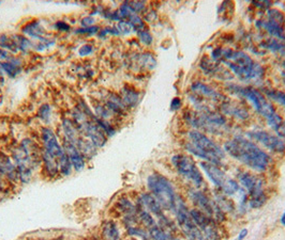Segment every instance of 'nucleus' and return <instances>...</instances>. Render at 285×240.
Returning a JSON list of instances; mask_svg holds the SVG:
<instances>
[{
  "instance_id": "nucleus-32",
  "label": "nucleus",
  "mask_w": 285,
  "mask_h": 240,
  "mask_svg": "<svg viewBox=\"0 0 285 240\" xmlns=\"http://www.w3.org/2000/svg\"><path fill=\"white\" fill-rule=\"evenodd\" d=\"M267 47L274 53L285 54V44L278 42L277 39H270V41H268Z\"/></svg>"
},
{
  "instance_id": "nucleus-37",
  "label": "nucleus",
  "mask_w": 285,
  "mask_h": 240,
  "mask_svg": "<svg viewBox=\"0 0 285 240\" xmlns=\"http://www.w3.org/2000/svg\"><path fill=\"white\" fill-rule=\"evenodd\" d=\"M181 107V101L180 98L175 97L172 102V110H178Z\"/></svg>"
},
{
  "instance_id": "nucleus-14",
  "label": "nucleus",
  "mask_w": 285,
  "mask_h": 240,
  "mask_svg": "<svg viewBox=\"0 0 285 240\" xmlns=\"http://www.w3.org/2000/svg\"><path fill=\"white\" fill-rule=\"evenodd\" d=\"M190 214L194 222L201 228L205 240H223L220 226L213 219L196 208H191Z\"/></svg>"
},
{
  "instance_id": "nucleus-22",
  "label": "nucleus",
  "mask_w": 285,
  "mask_h": 240,
  "mask_svg": "<svg viewBox=\"0 0 285 240\" xmlns=\"http://www.w3.org/2000/svg\"><path fill=\"white\" fill-rule=\"evenodd\" d=\"M62 129L65 134V140L73 144H76L78 139L81 138L80 131H78L76 125L72 121H70V119H65L62 124Z\"/></svg>"
},
{
  "instance_id": "nucleus-29",
  "label": "nucleus",
  "mask_w": 285,
  "mask_h": 240,
  "mask_svg": "<svg viewBox=\"0 0 285 240\" xmlns=\"http://www.w3.org/2000/svg\"><path fill=\"white\" fill-rule=\"evenodd\" d=\"M268 17H269L268 19H270V21L279 24L282 27H285V15L282 12L278 11V10H273V9L269 10Z\"/></svg>"
},
{
  "instance_id": "nucleus-33",
  "label": "nucleus",
  "mask_w": 285,
  "mask_h": 240,
  "mask_svg": "<svg viewBox=\"0 0 285 240\" xmlns=\"http://www.w3.org/2000/svg\"><path fill=\"white\" fill-rule=\"evenodd\" d=\"M133 29H134L133 26L129 22H119V24H118V26H117V30L119 31V33H122V34L131 33Z\"/></svg>"
},
{
  "instance_id": "nucleus-36",
  "label": "nucleus",
  "mask_w": 285,
  "mask_h": 240,
  "mask_svg": "<svg viewBox=\"0 0 285 240\" xmlns=\"http://www.w3.org/2000/svg\"><path fill=\"white\" fill-rule=\"evenodd\" d=\"M98 30H99V27H97V26H91V27H83V28H81V29H78L77 30V33H90V34H92V33H96Z\"/></svg>"
},
{
  "instance_id": "nucleus-1",
  "label": "nucleus",
  "mask_w": 285,
  "mask_h": 240,
  "mask_svg": "<svg viewBox=\"0 0 285 240\" xmlns=\"http://www.w3.org/2000/svg\"><path fill=\"white\" fill-rule=\"evenodd\" d=\"M224 152L243 166L255 172L267 171L272 158L252 140L243 137H234L224 143Z\"/></svg>"
},
{
  "instance_id": "nucleus-35",
  "label": "nucleus",
  "mask_w": 285,
  "mask_h": 240,
  "mask_svg": "<svg viewBox=\"0 0 285 240\" xmlns=\"http://www.w3.org/2000/svg\"><path fill=\"white\" fill-rule=\"evenodd\" d=\"M273 131L276 132L277 136L281 139H285V122L282 121L279 125L273 128Z\"/></svg>"
},
{
  "instance_id": "nucleus-40",
  "label": "nucleus",
  "mask_w": 285,
  "mask_h": 240,
  "mask_svg": "<svg viewBox=\"0 0 285 240\" xmlns=\"http://www.w3.org/2000/svg\"><path fill=\"white\" fill-rule=\"evenodd\" d=\"M91 51H92V47H91V46H88V45H85V46H83V47L81 48V51H80V53H81V55H87V54H89V53H91Z\"/></svg>"
},
{
  "instance_id": "nucleus-31",
  "label": "nucleus",
  "mask_w": 285,
  "mask_h": 240,
  "mask_svg": "<svg viewBox=\"0 0 285 240\" xmlns=\"http://www.w3.org/2000/svg\"><path fill=\"white\" fill-rule=\"evenodd\" d=\"M266 93L271 99H273L274 102H277L280 105L285 107V93L284 92L279 91V90H267Z\"/></svg>"
},
{
  "instance_id": "nucleus-3",
  "label": "nucleus",
  "mask_w": 285,
  "mask_h": 240,
  "mask_svg": "<svg viewBox=\"0 0 285 240\" xmlns=\"http://www.w3.org/2000/svg\"><path fill=\"white\" fill-rule=\"evenodd\" d=\"M183 145L186 152L201 158L203 162L222 167L225 159L224 149L204 133L199 131L189 132Z\"/></svg>"
},
{
  "instance_id": "nucleus-39",
  "label": "nucleus",
  "mask_w": 285,
  "mask_h": 240,
  "mask_svg": "<svg viewBox=\"0 0 285 240\" xmlns=\"http://www.w3.org/2000/svg\"><path fill=\"white\" fill-rule=\"evenodd\" d=\"M44 109H45V108H44V106H43V107L41 108V110H40V111H41V113H40V114H41V117H42L43 119H47L48 114H50V107L47 106L46 110H44Z\"/></svg>"
},
{
  "instance_id": "nucleus-45",
  "label": "nucleus",
  "mask_w": 285,
  "mask_h": 240,
  "mask_svg": "<svg viewBox=\"0 0 285 240\" xmlns=\"http://www.w3.org/2000/svg\"><path fill=\"white\" fill-rule=\"evenodd\" d=\"M283 80H284V84H285V72L283 73Z\"/></svg>"
},
{
  "instance_id": "nucleus-25",
  "label": "nucleus",
  "mask_w": 285,
  "mask_h": 240,
  "mask_svg": "<svg viewBox=\"0 0 285 240\" xmlns=\"http://www.w3.org/2000/svg\"><path fill=\"white\" fill-rule=\"evenodd\" d=\"M122 102L125 107H134L139 102V93L134 89L124 88L122 91Z\"/></svg>"
},
{
  "instance_id": "nucleus-28",
  "label": "nucleus",
  "mask_w": 285,
  "mask_h": 240,
  "mask_svg": "<svg viewBox=\"0 0 285 240\" xmlns=\"http://www.w3.org/2000/svg\"><path fill=\"white\" fill-rule=\"evenodd\" d=\"M148 233H149L150 240H170V238L173 237L168 232L164 231V229L158 224L149 228Z\"/></svg>"
},
{
  "instance_id": "nucleus-10",
  "label": "nucleus",
  "mask_w": 285,
  "mask_h": 240,
  "mask_svg": "<svg viewBox=\"0 0 285 240\" xmlns=\"http://www.w3.org/2000/svg\"><path fill=\"white\" fill-rule=\"evenodd\" d=\"M200 167L202 168L205 174L207 175L209 181L215 186L222 193L228 196H233L237 194L240 191V185L237 181L229 177L225 173L221 167L213 165L210 163L203 162L200 164Z\"/></svg>"
},
{
  "instance_id": "nucleus-7",
  "label": "nucleus",
  "mask_w": 285,
  "mask_h": 240,
  "mask_svg": "<svg viewBox=\"0 0 285 240\" xmlns=\"http://www.w3.org/2000/svg\"><path fill=\"white\" fill-rule=\"evenodd\" d=\"M239 185L248 194V205L251 208H261L266 204L268 196L265 192L263 179L250 171H241L238 174Z\"/></svg>"
},
{
  "instance_id": "nucleus-8",
  "label": "nucleus",
  "mask_w": 285,
  "mask_h": 240,
  "mask_svg": "<svg viewBox=\"0 0 285 240\" xmlns=\"http://www.w3.org/2000/svg\"><path fill=\"white\" fill-rule=\"evenodd\" d=\"M41 139L43 143V152L53 156L59 165V172L62 175L71 173L72 164L65 152L64 146L59 143L54 132L50 128H43L41 132Z\"/></svg>"
},
{
  "instance_id": "nucleus-18",
  "label": "nucleus",
  "mask_w": 285,
  "mask_h": 240,
  "mask_svg": "<svg viewBox=\"0 0 285 240\" xmlns=\"http://www.w3.org/2000/svg\"><path fill=\"white\" fill-rule=\"evenodd\" d=\"M0 65L10 77H14L21 72V62L13 58L11 54L2 49H0Z\"/></svg>"
},
{
  "instance_id": "nucleus-17",
  "label": "nucleus",
  "mask_w": 285,
  "mask_h": 240,
  "mask_svg": "<svg viewBox=\"0 0 285 240\" xmlns=\"http://www.w3.org/2000/svg\"><path fill=\"white\" fill-rule=\"evenodd\" d=\"M191 91L193 92V95L196 98H205V99H209V101H213L217 103L224 101V97L220 93H218L211 87L205 85V84H202V83L193 84L191 86Z\"/></svg>"
},
{
  "instance_id": "nucleus-27",
  "label": "nucleus",
  "mask_w": 285,
  "mask_h": 240,
  "mask_svg": "<svg viewBox=\"0 0 285 240\" xmlns=\"http://www.w3.org/2000/svg\"><path fill=\"white\" fill-rule=\"evenodd\" d=\"M103 235L106 240H120L119 228L115 222H107L103 227Z\"/></svg>"
},
{
  "instance_id": "nucleus-26",
  "label": "nucleus",
  "mask_w": 285,
  "mask_h": 240,
  "mask_svg": "<svg viewBox=\"0 0 285 240\" xmlns=\"http://www.w3.org/2000/svg\"><path fill=\"white\" fill-rule=\"evenodd\" d=\"M24 32L35 38L41 39V41H43L44 43H48L46 41V38L43 36V29L38 22H34L31 24H29L28 26H26L24 28Z\"/></svg>"
},
{
  "instance_id": "nucleus-19",
  "label": "nucleus",
  "mask_w": 285,
  "mask_h": 240,
  "mask_svg": "<svg viewBox=\"0 0 285 240\" xmlns=\"http://www.w3.org/2000/svg\"><path fill=\"white\" fill-rule=\"evenodd\" d=\"M64 148L69 159H70L72 167L76 170V171H81V170H83L85 167V158L82 156L80 151H78L76 145L65 140Z\"/></svg>"
},
{
  "instance_id": "nucleus-38",
  "label": "nucleus",
  "mask_w": 285,
  "mask_h": 240,
  "mask_svg": "<svg viewBox=\"0 0 285 240\" xmlns=\"http://www.w3.org/2000/svg\"><path fill=\"white\" fill-rule=\"evenodd\" d=\"M94 22V19L91 18V17H87V18H84L83 21H82V25L83 27H91V25L93 24Z\"/></svg>"
},
{
  "instance_id": "nucleus-30",
  "label": "nucleus",
  "mask_w": 285,
  "mask_h": 240,
  "mask_svg": "<svg viewBox=\"0 0 285 240\" xmlns=\"http://www.w3.org/2000/svg\"><path fill=\"white\" fill-rule=\"evenodd\" d=\"M139 63L145 68L151 69L155 65V60H154L153 56H151L150 54H144V55L140 56Z\"/></svg>"
},
{
  "instance_id": "nucleus-42",
  "label": "nucleus",
  "mask_w": 285,
  "mask_h": 240,
  "mask_svg": "<svg viewBox=\"0 0 285 240\" xmlns=\"http://www.w3.org/2000/svg\"><path fill=\"white\" fill-rule=\"evenodd\" d=\"M57 26H62L60 27L59 29H61V30H69V26L67 24H64V23H58Z\"/></svg>"
},
{
  "instance_id": "nucleus-44",
  "label": "nucleus",
  "mask_w": 285,
  "mask_h": 240,
  "mask_svg": "<svg viewBox=\"0 0 285 240\" xmlns=\"http://www.w3.org/2000/svg\"><path fill=\"white\" fill-rule=\"evenodd\" d=\"M170 240H181V239H180V238H178V237H176V235H175V236L171 237V238H170Z\"/></svg>"
},
{
  "instance_id": "nucleus-23",
  "label": "nucleus",
  "mask_w": 285,
  "mask_h": 240,
  "mask_svg": "<svg viewBox=\"0 0 285 240\" xmlns=\"http://www.w3.org/2000/svg\"><path fill=\"white\" fill-rule=\"evenodd\" d=\"M76 147L80 153L82 154V156L86 159V158H91L96 152H97V146L90 141L89 139H87L85 137H81L78 139V141L76 142Z\"/></svg>"
},
{
  "instance_id": "nucleus-24",
  "label": "nucleus",
  "mask_w": 285,
  "mask_h": 240,
  "mask_svg": "<svg viewBox=\"0 0 285 240\" xmlns=\"http://www.w3.org/2000/svg\"><path fill=\"white\" fill-rule=\"evenodd\" d=\"M260 25L272 36H276L278 38H285V28L280 26L279 24L268 19V21L260 22Z\"/></svg>"
},
{
  "instance_id": "nucleus-6",
  "label": "nucleus",
  "mask_w": 285,
  "mask_h": 240,
  "mask_svg": "<svg viewBox=\"0 0 285 240\" xmlns=\"http://www.w3.org/2000/svg\"><path fill=\"white\" fill-rule=\"evenodd\" d=\"M147 187L164 211H174L177 196L174 186L168 177L154 172L147 178Z\"/></svg>"
},
{
  "instance_id": "nucleus-4",
  "label": "nucleus",
  "mask_w": 285,
  "mask_h": 240,
  "mask_svg": "<svg viewBox=\"0 0 285 240\" xmlns=\"http://www.w3.org/2000/svg\"><path fill=\"white\" fill-rule=\"evenodd\" d=\"M13 159L19 179L28 182L34 170L42 162V149L30 139H26L19 143L13 151Z\"/></svg>"
},
{
  "instance_id": "nucleus-43",
  "label": "nucleus",
  "mask_w": 285,
  "mask_h": 240,
  "mask_svg": "<svg viewBox=\"0 0 285 240\" xmlns=\"http://www.w3.org/2000/svg\"><path fill=\"white\" fill-rule=\"evenodd\" d=\"M280 221H281L282 225H284V226H285V211H284V213H283V214H282V216H281Z\"/></svg>"
},
{
  "instance_id": "nucleus-15",
  "label": "nucleus",
  "mask_w": 285,
  "mask_h": 240,
  "mask_svg": "<svg viewBox=\"0 0 285 240\" xmlns=\"http://www.w3.org/2000/svg\"><path fill=\"white\" fill-rule=\"evenodd\" d=\"M249 137L255 140L258 143L264 147L268 148L269 151L274 153H283L285 152V140L274 136L265 131H254L249 133Z\"/></svg>"
},
{
  "instance_id": "nucleus-20",
  "label": "nucleus",
  "mask_w": 285,
  "mask_h": 240,
  "mask_svg": "<svg viewBox=\"0 0 285 240\" xmlns=\"http://www.w3.org/2000/svg\"><path fill=\"white\" fill-rule=\"evenodd\" d=\"M0 178H5L11 182L17 181L19 178L16 166L4 154H0Z\"/></svg>"
},
{
  "instance_id": "nucleus-11",
  "label": "nucleus",
  "mask_w": 285,
  "mask_h": 240,
  "mask_svg": "<svg viewBox=\"0 0 285 240\" xmlns=\"http://www.w3.org/2000/svg\"><path fill=\"white\" fill-rule=\"evenodd\" d=\"M171 162L176 172L190 182L196 189H201L204 186L203 174L192 156L188 154H176L172 157Z\"/></svg>"
},
{
  "instance_id": "nucleus-5",
  "label": "nucleus",
  "mask_w": 285,
  "mask_h": 240,
  "mask_svg": "<svg viewBox=\"0 0 285 240\" xmlns=\"http://www.w3.org/2000/svg\"><path fill=\"white\" fill-rule=\"evenodd\" d=\"M230 90L235 94H238L244 98H247L249 102H251L255 110L258 111V113L266 118L267 124L271 128H274L283 121L282 117L277 113L276 109H274L272 104H270V102H268V99L260 91H258L257 89L251 87L231 86Z\"/></svg>"
},
{
  "instance_id": "nucleus-21",
  "label": "nucleus",
  "mask_w": 285,
  "mask_h": 240,
  "mask_svg": "<svg viewBox=\"0 0 285 240\" xmlns=\"http://www.w3.org/2000/svg\"><path fill=\"white\" fill-rule=\"evenodd\" d=\"M221 110L222 112L225 114H230L232 116H235L240 119H245L249 117V113L247 111V109H244L241 106H238L236 104H230L223 102L221 104Z\"/></svg>"
},
{
  "instance_id": "nucleus-16",
  "label": "nucleus",
  "mask_w": 285,
  "mask_h": 240,
  "mask_svg": "<svg viewBox=\"0 0 285 240\" xmlns=\"http://www.w3.org/2000/svg\"><path fill=\"white\" fill-rule=\"evenodd\" d=\"M137 205L144 208L145 211L150 213L156 219V221H158V220L163 216H165L164 209L150 192L141 194L139 197V201H137Z\"/></svg>"
},
{
  "instance_id": "nucleus-9",
  "label": "nucleus",
  "mask_w": 285,
  "mask_h": 240,
  "mask_svg": "<svg viewBox=\"0 0 285 240\" xmlns=\"http://www.w3.org/2000/svg\"><path fill=\"white\" fill-rule=\"evenodd\" d=\"M177 227L185 238V240H205L201 228L194 222L191 217L190 209L182 201V198L177 197L174 208Z\"/></svg>"
},
{
  "instance_id": "nucleus-13",
  "label": "nucleus",
  "mask_w": 285,
  "mask_h": 240,
  "mask_svg": "<svg viewBox=\"0 0 285 240\" xmlns=\"http://www.w3.org/2000/svg\"><path fill=\"white\" fill-rule=\"evenodd\" d=\"M188 122L191 126L209 133H218L227 126V118L219 112L209 111V110L190 115Z\"/></svg>"
},
{
  "instance_id": "nucleus-34",
  "label": "nucleus",
  "mask_w": 285,
  "mask_h": 240,
  "mask_svg": "<svg viewBox=\"0 0 285 240\" xmlns=\"http://www.w3.org/2000/svg\"><path fill=\"white\" fill-rule=\"evenodd\" d=\"M137 33H139V37L142 41V43H144L146 45H149L152 42V36L150 35L149 31L147 29H144V30H142V31H139Z\"/></svg>"
},
{
  "instance_id": "nucleus-41",
  "label": "nucleus",
  "mask_w": 285,
  "mask_h": 240,
  "mask_svg": "<svg viewBox=\"0 0 285 240\" xmlns=\"http://www.w3.org/2000/svg\"><path fill=\"white\" fill-rule=\"evenodd\" d=\"M248 236V229L247 228H243L239 232V235L237 237V240H243L245 237Z\"/></svg>"
},
{
  "instance_id": "nucleus-2",
  "label": "nucleus",
  "mask_w": 285,
  "mask_h": 240,
  "mask_svg": "<svg viewBox=\"0 0 285 240\" xmlns=\"http://www.w3.org/2000/svg\"><path fill=\"white\" fill-rule=\"evenodd\" d=\"M211 56L213 61H220L228 65L241 80H252L263 76L262 66L242 52L233 51L230 48H217L211 53Z\"/></svg>"
},
{
  "instance_id": "nucleus-12",
  "label": "nucleus",
  "mask_w": 285,
  "mask_h": 240,
  "mask_svg": "<svg viewBox=\"0 0 285 240\" xmlns=\"http://www.w3.org/2000/svg\"><path fill=\"white\" fill-rule=\"evenodd\" d=\"M189 197L192 204L194 205V208L199 209V211H201L205 215L213 219L218 224L224 222L225 214L223 213L222 209L219 207L217 202L211 199L201 189H190Z\"/></svg>"
}]
</instances>
